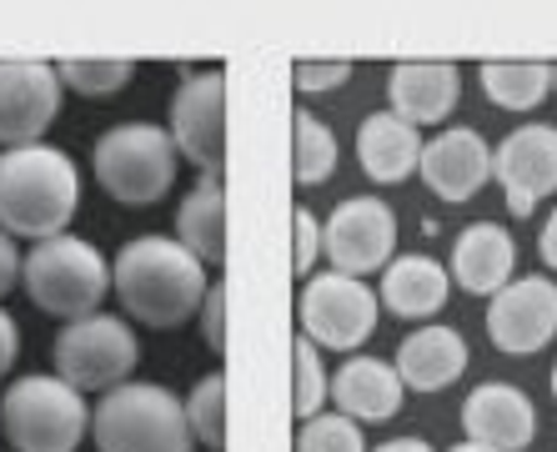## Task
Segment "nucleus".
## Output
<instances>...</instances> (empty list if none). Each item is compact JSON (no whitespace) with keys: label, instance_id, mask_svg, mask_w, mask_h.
<instances>
[{"label":"nucleus","instance_id":"obj_1","mask_svg":"<svg viewBox=\"0 0 557 452\" xmlns=\"http://www.w3.org/2000/svg\"><path fill=\"white\" fill-rule=\"evenodd\" d=\"M111 286L121 292V307L156 332L191 322L211 292V282L201 277V261L171 236H136L121 246Z\"/></svg>","mask_w":557,"mask_h":452},{"label":"nucleus","instance_id":"obj_2","mask_svg":"<svg viewBox=\"0 0 557 452\" xmlns=\"http://www.w3.org/2000/svg\"><path fill=\"white\" fill-rule=\"evenodd\" d=\"M81 207L76 161L61 146H15L0 156V232L51 242Z\"/></svg>","mask_w":557,"mask_h":452},{"label":"nucleus","instance_id":"obj_3","mask_svg":"<svg viewBox=\"0 0 557 452\" xmlns=\"http://www.w3.org/2000/svg\"><path fill=\"white\" fill-rule=\"evenodd\" d=\"M21 286L46 317L81 322V317H96V307L111 292V267L91 242L51 236V242H36V252L21 261Z\"/></svg>","mask_w":557,"mask_h":452},{"label":"nucleus","instance_id":"obj_4","mask_svg":"<svg viewBox=\"0 0 557 452\" xmlns=\"http://www.w3.org/2000/svg\"><path fill=\"white\" fill-rule=\"evenodd\" d=\"M101 452H191L186 402L161 382H121L91 417Z\"/></svg>","mask_w":557,"mask_h":452},{"label":"nucleus","instance_id":"obj_5","mask_svg":"<svg viewBox=\"0 0 557 452\" xmlns=\"http://www.w3.org/2000/svg\"><path fill=\"white\" fill-rule=\"evenodd\" d=\"M96 181L106 196H116L121 207H156L161 196L176 186V167L182 151L171 142V131L161 126H111L91 151Z\"/></svg>","mask_w":557,"mask_h":452},{"label":"nucleus","instance_id":"obj_6","mask_svg":"<svg viewBox=\"0 0 557 452\" xmlns=\"http://www.w3.org/2000/svg\"><path fill=\"white\" fill-rule=\"evenodd\" d=\"M0 417H5V438L15 442V452H76L86 427H91L81 392L65 388L61 377L11 382Z\"/></svg>","mask_w":557,"mask_h":452},{"label":"nucleus","instance_id":"obj_7","mask_svg":"<svg viewBox=\"0 0 557 452\" xmlns=\"http://www.w3.org/2000/svg\"><path fill=\"white\" fill-rule=\"evenodd\" d=\"M55 372H61L65 388L76 392H111L121 388L136 362H141V347H136V332H131L121 317H81V322H65L61 337H55Z\"/></svg>","mask_w":557,"mask_h":452},{"label":"nucleus","instance_id":"obj_8","mask_svg":"<svg viewBox=\"0 0 557 452\" xmlns=\"http://www.w3.org/2000/svg\"><path fill=\"white\" fill-rule=\"evenodd\" d=\"M297 322H301V337H307L311 347L351 352L376 332V297L357 282V277L322 271V277L307 282V292H301Z\"/></svg>","mask_w":557,"mask_h":452},{"label":"nucleus","instance_id":"obj_9","mask_svg":"<svg viewBox=\"0 0 557 452\" xmlns=\"http://www.w3.org/2000/svg\"><path fill=\"white\" fill-rule=\"evenodd\" d=\"M171 142L207 176H221V167H226V76L207 71V76H191L176 86V96H171Z\"/></svg>","mask_w":557,"mask_h":452},{"label":"nucleus","instance_id":"obj_10","mask_svg":"<svg viewBox=\"0 0 557 452\" xmlns=\"http://www.w3.org/2000/svg\"><path fill=\"white\" fill-rule=\"evenodd\" d=\"M322 246L342 277H362V271H376V267L387 271L392 246H397V217L376 196H351V201H342L326 217Z\"/></svg>","mask_w":557,"mask_h":452},{"label":"nucleus","instance_id":"obj_11","mask_svg":"<svg viewBox=\"0 0 557 452\" xmlns=\"http://www.w3.org/2000/svg\"><path fill=\"white\" fill-rule=\"evenodd\" d=\"M61 117V76L51 61H0V146H40Z\"/></svg>","mask_w":557,"mask_h":452},{"label":"nucleus","instance_id":"obj_12","mask_svg":"<svg viewBox=\"0 0 557 452\" xmlns=\"http://www.w3.org/2000/svg\"><path fill=\"white\" fill-rule=\"evenodd\" d=\"M557 332V282L547 277H522L507 282L487 307V337L512 357L543 352Z\"/></svg>","mask_w":557,"mask_h":452},{"label":"nucleus","instance_id":"obj_13","mask_svg":"<svg viewBox=\"0 0 557 452\" xmlns=\"http://www.w3.org/2000/svg\"><path fill=\"white\" fill-rule=\"evenodd\" d=\"M493 176L503 181L507 211L532 217L537 196L557 192V131L553 126H522L493 151Z\"/></svg>","mask_w":557,"mask_h":452},{"label":"nucleus","instance_id":"obj_14","mask_svg":"<svg viewBox=\"0 0 557 452\" xmlns=\"http://www.w3.org/2000/svg\"><path fill=\"white\" fill-rule=\"evenodd\" d=\"M417 171H422L432 196L462 207V201H472V196L487 186V176H493V151H487V142H482L478 131L453 126V131H442L437 142L422 146Z\"/></svg>","mask_w":557,"mask_h":452},{"label":"nucleus","instance_id":"obj_15","mask_svg":"<svg viewBox=\"0 0 557 452\" xmlns=\"http://www.w3.org/2000/svg\"><path fill=\"white\" fill-rule=\"evenodd\" d=\"M462 432L467 442L493 452H528L532 432H537V413H532L528 392L507 388V382H482L467 392L462 402Z\"/></svg>","mask_w":557,"mask_h":452},{"label":"nucleus","instance_id":"obj_16","mask_svg":"<svg viewBox=\"0 0 557 452\" xmlns=\"http://www.w3.org/2000/svg\"><path fill=\"white\" fill-rule=\"evenodd\" d=\"M387 96H392V117L397 121L428 126V121H442L457 106L462 71L453 61H403V65H392Z\"/></svg>","mask_w":557,"mask_h":452},{"label":"nucleus","instance_id":"obj_17","mask_svg":"<svg viewBox=\"0 0 557 452\" xmlns=\"http://www.w3.org/2000/svg\"><path fill=\"white\" fill-rule=\"evenodd\" d=\"M326 392H332V402L351 423H387L403 407V377H397L392 362H376V357L342 362V372L326 382Z\"/></svg>","mask_w":557,"mask_h":452},{"label":"nucleus","instance_id":"obj_18","mask_svg":"<svg viewBox=\"0 0 557 452\" xmlns=\"http://www.w3.org/2000/svg\"><path fill=\"white\" fill-rule=\"evenodd\" d=\"M392 367L403 377V388L442 392L467 372V342H462V332H453V327H417L403 347H397V362H392Z\"/></svg>","mask_w":557,"mask_h":452},{"label":"nucleus","instance_id":"obj_19","mask_svg":"<svg viewBox=\"0 0 557 452\" xmlns=\"http://www.w3.org/2000/svg\"><path fill=\"white\" fill-rule=\"evenodd\" d=\"M512 261H518L512 236L497 221H472L453 246V277L478 297H497L512 282Z\"/></svg>","mask_w":557,"mask_h":452},{"label":"nucleus","instance_id":"obj_20","mask_svg":"<svg viewBox=\"0 0 557 452\" xmlns=\"http://www.w3.org/2000/svg\"><path fill=\"white\" fill-rule=\"evenodd\" d=\"M357 156H362V171L382 186L392 181H407L422 161V142H417V126L397 121L392 111H376V117L362 121L357 131Z\"/></svg>","mask_w":557,"mask_h":452},{"label":"nucleus","instance_id":"obj_21","mask_svg":"<svg viewBox=\"0 0 557 452\" xmlns=\"http://www.w3.org/2000/svg\"><path fill=\"white\" fill-rule=\"evenodd\" d=\"M382 302L403 322H428L447 307V271L432 257H397L382 271Z\"/></svg>","mask_w":557,"mask_h":452},{"label":"nucleus","instance_id":"obj_22","mask_svg":"<svg viewBox=\"0 0 557 452\" xmlns=\"http://www.w3.org/2000/svg\"><path fill=\"white\" fill-rule=\"evenodd\" d=\"M176 242L191 252L196 261H226V186L221 176H201L186 192L182 211H176Z\"/></svg>","mask_w":557,"mask_h":452},{"label":"nucleus","instance_id":"obj_23","mask_svg":"<svg viewBox=\"0 0 557 452\" xmlns=\"http://www.w3.org/2000/svg\"><path fill=\"white\" fill-rule=\"evenodd\" d=\"M482 90L507 111H532L553 90V65L543 61H487L482 65Z\"/></svg>","mask_w":557,"mask_h":452},{"label":"nucleus","instance_id":"obj_24","mask_svg":"<svg viewBox=\"0 0 557 452\" xmlns=\"http://www.w3.org/2000/svg\"><path fill=\"white\" fill-rule=\"evenodd\" d=\"M337 171V136L311 117V111H297L292 117V176L301 186H317Z\"/></svg>","mask_w":557,"mask_h":452},{"label":"nucleus","instance_id":"obj_25","mask_svg":"<svg viewBox=\"0 0 557 452\" xmlns=\"http://www.w3.org/2000/svg\"><path fill=\"white\" fill-rule=\"evenodd\" d=\"M186 423H191V438H201L211 452L226 448V377L211 372L201 377L186 398Z\"/></svg>","mask_w":557,"mask_h":452},{"label":"nucleus","instance_id":"obj_26","mask_svg":"<svg viewBox=\"0 0 557 452\" xmlns=\"http://www.w3.org/2000/svg\"><path fill=\"white\" fill-rule=\"evenodd\" d=\"M55 76H61V86L81 90V96H111V90H121L131 76H136V61H126V56H116V61H61L55 65Z\"/></svg>","mask_w":557,"mask_h":452},{"label":"nucleus","instance_id":"obj_27","mask_svg":"<svg viewBox=\"0 0 557 452\" xmlns=\"http://www.w3.org/2000/svg\"><path fill=\"white\" fill-rule=\"evenodd\" d=\"M297 452H367L362 448V427L351 417L332 413V417H307L297 432Z\"/></svg>","mask_w":557,"mask_h":452},{"label":"nucleus","instance_id":"obj_28","mask_svg":"<svg viewBox=\"0 0 557 452\" xmlns=\"http://www.w3.org/2000/svg\"><path fill=\"white\" fill-rule=\"evenodd\" d=\"M297 392H292V407H297V417L307 423V417H317V407H322L332 392H326V377H322V362H317V347H311L307 337L297 342Z\"/></svg>","mask_w":557,"mask_h":452},{"label":"nucleus","instance_id":"obj_29","mask_svg":"<svg viewBox=\"0 0 557 452\" xmlns=\"http://www.w3.org/2000/svg\"><path fill=\"white\" fill-rule=\"evenodd\" d=\"M201 311H207V342L211 352H226V286H211L207 302H201Z\"/></svg>","mask_w":557,"mask_h":452},{"label":"nucleus","instance_id":"obj_30","mask_svg":"<svg viewBox=\"0 0 557 452\" xmlns=\"http://www.w3.org/2000/svg\"><path fill=\"white\" fill-rule=\"evenodd\" d=\"M347 71H351L347 61H326V65L301 61L297 65V86L301 90H326V86H337V81H347Z\"/></svg>","mask_w":557,"mask_h":452},{"label":"nucleus","instance_id":"obj_31","mask_svg":"<svg viewBox=\"0 0 557 452\" xmlns=\"http://www.w3.org/2000/svg\"><path fill=\"white\" fill-rule=\"evenodd\" d=\"M317 221H311V211H297V271H311V257H317Z\"/></svg>","mask_w":557,"mask_h":452},{"label":"nucleus","instance_id":"obj_32","mask_svg":"<svg viewBox=\"0 0 557 452\" xmlns=\"http://www.w3.org/2000/svg\"><path fill=\"white\" fill-rule=\"evenodd\" d=\"M15 282H21V257H15V242H11V236L0 232V297H5Z\"/></svg>","mask_w":557,"mask_h":452},{"label":"nucleus","instance_id":"obj_33","mask_svg":"<svg viewBox=\"0 0 557 452\" xmlns=\"http://www.w3.org/2000/svg\"><path fill=\"white\" fill-rule=\"evenodd\" d=\"M15 352H21V332H15V317L0 307V372H11Z\"/></svg>","mask_w":557,"mask_h":452},{"label":"nucleus","instance_id":"obj_34","mask_svg":"<svg viewBox=\"0 0 557 452\" xmlns=\"http://www.w3.org/2000/svg\"><path fill=\"white\" fill-rule=\"evenodd\" d=\"M537 252H543V261L557 271V211L547 217V227H543V242H537Z\"/></svg>","mask_w":557,"mask_h":452},{"label":"nucleus","instance_id":"obj_35","mask_svg":"<svg viewBox=\"0 0 557 452\" xmlns=\"http://www.w3.org/2000/svg\"><path fill=\"white\" fill-rule=\"evenodd\" d=\"M376 452H432V448L422 438H397V442H382Z\"/></svg>","mask_w":557,"mask_h":452},{"label":"nucleus","instance_id":"obj_36","mask_svg":"<svg viewBox=\"0 0 557 452\" xmlns=\"http://www.w3.org/2000/svg\"><path fill=\"white\" fill-rule=\"evenodd\" d=\"M453 452H493V448H478V442H462V448H453Z\"/></svg>","mask_w":557,"mask_h":452},{"label":"nucleus","instance_id":"obj_37","mask_svg":"<svg viewBox=\"0 0 557 452\" xmlns=\"http://www.w3.org/2000/svg\"><path fill=\"white\" fill-rule=\"evenodd\" d=\"M553 398H557V367H553Z\"/></svg>","mask_w":557,"mask_h":452},{"label":"nucleus","instance_id":"obj_38","mask_svg":"<svg viewBox=\"0 0 557 452\" xmlns=\"http://www.w3.org/2000/svg\"><path fill=\"white\" fill-rule=\"evenodd\" d=\"M553 90H557V65H553Z\"/></svg>","mask_w":557,"mask_h":452}]
</instances>
